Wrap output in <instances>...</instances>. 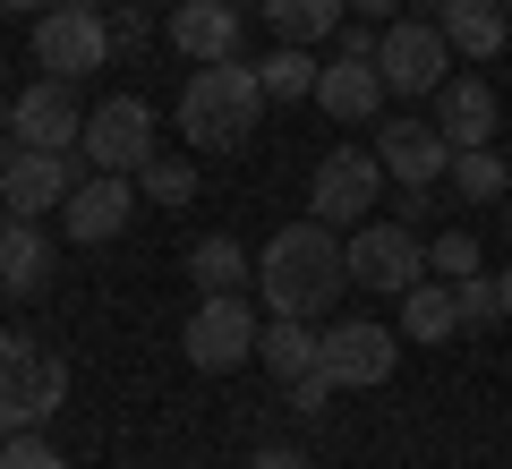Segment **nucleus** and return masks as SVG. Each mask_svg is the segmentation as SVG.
Instances as JSON below:
<instances>
[{"label": "nucleus", "mask_w": 512, "mask_h": 469, "mask_svg": "<svg viewBox=\"0 0 512 469\" xmlns=\"http://www.w3.org/2000/svg\"><path fill=\"white\" fill-rule=\"evenodd\" d=\"M256 290H265V316H308V325H316V316L350 290V248H342V231L316 222V214L282 222V231L265 239V256H256Z\"/></svg>", "instance_id": "obj_1"}, {"label": "nucleus", "mask_w": 512, "mask_h": 469, "mask_svg": "<svg viewBox=\"0 0 512 469\" xmlns=\"http://www.w3.org/2000/svg\"><path fill=\"white\" fill-rule=\"evenodd\" d=\"M256 111H265V86H256V60H205L180 86V137L197 154H239L256 137Z\"/></svg>", "instance_id": "obj_2"}, {"label": "nucleus", "mask_w": 512, "mask_h": 469, "mask_svg": "<svg viewBox=\"0 0 512 469\" xmlns=\"http://www.w3.org/2000/svg\"><path fill=\"white\" fill-rule=\"evenodd\" d=\"M256 333H265V316L248 307V290H197V307L180 325V350L197 376H231V367L256 359Z\"/></svg>", "instance_id": "obj_3"}, {"label": "nucleus", "mask_w": 512, "mask_h": 469, "mask_svg": "<svg viewBox=\"0 0 512 469\" xmlns=\"http://www.w3.org/2000/svg\"><path fill=\"white\" fill-rule=\"evenodd\" d=\"M69 401V367L26 333H0V435H35Z\"/></svg>", "instance_id": "obj_4"}, {"label": "nucleus", "mask_w": 512, "mask_h": 469, "mask_svg": "<svg viewBox=\"0 0 512 469\" xmlns=\"http://www.w3.org/2000/svg\"><path fill=\"white\" fill-rule=\"evenodd\" d=\"M376 35L384 26H367V18H350L342 26V52L316 69V111L325 120H342V128H367L384 111V69H376Z\"/></svg>", "instance_id": "obj_5"}, {"label": "nucleus", "mask_w": 512, "mask_h": 469, "mask_svg": "<svg viewBox=\"0 0 512 469\" xmlns=\"http://www.w3.org/2000/svg\"><path fill=\"white\" fill-rule=\"evenodd\" d=\"M376 69H384V94L436 103V86L453 77V43H444L436 18H393V26L376 35Z\"/></svg>", "instance_id": "obj_6"}, {"label": "nucleus", "mask_w": 512, "mask_h": 469, "mask_svg": "<svg viewBox=\"0 0 512 469\" xmlns=\"http://www.w3.org/2000/svg\"><path fill=\"white\" fill-rule=\"evenodd\" d=\"M342 248H350V282L376 290V299H402V290L427 273L419 231H410V222H393V214H367L359 231H342Z\"/></svg>", "instance_id": "obj_7"}, {"label": "nucleus", "mask_w": 512, "mask_h": 469, "mask_svg": "<svg viewBox=\"0 0 512 469\" xmlns=\"http://www.w3.org/2000/svg\"><path fill=\"white\" fill-rule=\"evenodd\" d=\"M376 205H384V163H376V145H333L325 163H316V180H308V214L333 222V231H359Z\"/></svg>", "instance_id": "obj_8"}, {"label": "nucleus", "mask_w": 512, "mask_h": 469, "mask_svg": "<svg viewBox=\"0 0 512 469\" xmlns=\"http://www.w3.org/2000/svg\"><path fill=\"white\" fill-rule=\"evenodd\" d=\"M77 154H86V171H120V180H137V171L154 163V103H137V94H103V103L86 111Z\"/></svg>", "instance_id": "obj_9"}, {"label": "nucleus", "mask_w": 512, "mask_h": 469, "mask_svg": "<svg viewBox=\"0 0 512 469\" xmlns=\"http://www.w3.org/2000/svg\"><path fill=\"white\" fill-rule=\"evenodd\" d=\"M393 367H402V333L393 325H376V316L325 325V376L342 393H376V384H393Z\"/></svg>", "instance_id": "obj_10"}, {"label": "nucleus", "mask_w": 512, "mask_h": 469, "mask_svg": "<svg viewBox=\"0 0 512 469\" xmlns=\"http://www.w3.org/2000/svg\"><path fill=\"white\" fill-rule=\"evenodd\" d=\"M35 60H43V77H86V69H103L111 60V9H43L35 18Z\"/></svg>", "instance_id": "obj_11"}, {"label": "nucleus", "mask_w": 512, "mask_h": 469, "mask_svg": "<svg viewBox=\"0 0 512 469\" xmlns=\"http://www.w3.org/2000/svg\"><path fill=\"white\" fill-rule=\"evenodd\" d=\"M77 188V154H43V145H9L0 154V205L26 222H43L52 205H69Z\"/></svg>", "instance_id": "obj_12"}, {"label": "nucleus", "mask_w": 512, "mask_h": 469, "mask_svg": "<svg viewBox=\"0 0 512 469\" xmlns=\"http://www.w3.org/2000/svg\"><path fill=\"white\" fill-rule=\"evenodd\" d=\"M376 163H384V180H402V188H436V180H453V137H444L436 120H376Z\"/></svg>", "instance_id": "obj_13"}, {"label": "nucleus", "mask_w": 512, "mask_h": 469, "mask_svg": "<svg viewBox=\"0 0 512 469\" xmlns=\"http://www.w3.org/2000/svg\"><path fill=\"white\" fill-rule=\"evenodd\" d=\"M9 137H18V145H43V154H77V137H86V111H77L69 77H35V86L9 103Z\"/></svg>", "instance_id": "obj_14"}, {"label": "nucleus", "mask_w": 512, "mask_h": 469, "mask_svg": "<svg viewBox=\"0 0 512 469\" xmlns=\"http://www.w3.org/2000/svg\"><path fill=\"white\" fill-rule=\"evenodd\" d=\"M128 222H137V180H120V171H86V180L69 188V205H60V231H69L77 248H103Z\"/></svg>", "instance_id": "obj_15"}, {"label": "nucleus", "mask_w": 512, "mask_h": 469, "mask_svg": "<svg viewBox=\"0 0 512 469\" xmlns=\"http://www.w3.org/2000/svg\"><path fill=\"white\" fill-rule=\"evenodd\" d=\"M171 52H188L205 69V60H239V43H248V0H171Z\"/></svg>", "instance_id": "obj_16"}, {"label": "nucleus", "mask_w": 512, "mask_h": 469, "mask_svg": "<svg viewBox=\"0 0 512 469\" xmlns=\"http://www.w3.org/2000/svg\"><path fill=\"white\" fill-rule=\"evenodd\" d=\"M427 18L444 26L453 60H495V52L512 43V9H504V0H436Z\"/></svg>", "instance_id": "obj_17"}, {"label": "nucleus", "mask_w": 512, "mask_h": 469, "mask_svg": "<svg viewBox=\"0 0 512 469\" xmlns=\"http://www.w3.org/2000/svg\"><path fill=\"white\" fill-rule=\"evenodd\" d=\"M436 128L453 137V154H461V145H495V86L470 77V69H453L436 86Z\"/></svg>", "instance_id": "obj_18"}, {"label": "nucleus", "mask_w": 512, "mask_h": 469, "mask_svg": "<svg viewBox=\"0 0 512 469\" xmlns=\"http://www.w3.org/2000/svg\"><path fill=\"white\" fill-rule=\"evenodd\" d=\"M43 282H52V239H43V222L9 214V231H0V290L9 299H35Z\"/></svg>", "instance_id": "obj_19"}, {"label": "nucleus", "mask_w": 512, "mask_h": 469, "mask_svg": "<svg viewBox=\"0 0 512 469\" xmlns=\"http://www.w3.org/2000/svg\"><path fill=\"white\" fill-rule=\"evenodd\" d=\"M256 18L274 26V43H325V35H342L350 26V0H256Z\"/></svg>", "instance_id": "obj_20"}, {"label": "nucleus", "mask_w": 512, "mask_h": 469, "mask_svg": "<svg viewBox=\"0 0 512 469\" xmlns=\"http://www.w3.org/2000/svg\"><path fill=\"white\" fill-rule=\"evenodd\" d=\"M256 359L291 384V376H308V367H325V333H316L308 316H265V333H256Z\"/></svg>", "instance_id": "obj_21"}, {"label": "nucleus", "mask_w": 512, "mask_h": 469, "mask_svg": "<svg viewBox=\"0 0 512 469\" xmlns=\"http://www.w3.org/2000/svg\"><path fill=\"white\" fill-rule=\"evenodd\" d=\"M461 333V307H453V282H436V273H427V282H410L402 290V342H453Z\"/></svg>", "instance_id": "obj_22"}, {"label": "nucleus", "mask_w": 512, "mask_h": 469, "mask_svg": "<svg viewBox=\"0 0 512 469\" xmlns=\"http://www.w3.org/2000/svg\"><path fill=\"white\" fill-rule=\"evenodd\" d=\"M188 282H197V290H248L256 282V256L239 248L231 231H205L197 248H188Z\"/></svg>", "instance_id": "obj_23"}, {"label": "nucleus", "mask_w": 512, "mask_h": 469, "mask_svg": "<svg viewBox=\"0 0 512 469\" xmlns=\"http://www.w3.org/2000/svg\"><path fill=\"white\" fill-rule=\"evenodd\" d=\"M316 69L325 60L308 43H274V52L256 60V86H265V103H316Z\"/></svg>", "instance_id": "obj_24"}, {"label": "nucleus", "mask_w": 512, "mask_h": 469, "mask_svg": "<svg viewBox=\"0 0 512 469\" xmlns=\"http://www.w3.org/2000/svg\"><path fill=\"white\" fill-rule=\"evenodd\" d=\"M453 188L470 205H495L512 188V154H495V145H461V154H453Z\"/></svg>", "instance_id": "obj_25"}, {"label": "nucleus", "mask_w": 512, "mask_h": 469, "mask_svg": "<svg viewBox=\"0 0 512 469\" xmlns=\"http://www.w3.org/2000/svg\"><path fill=\"white\" fill-rule=\"evenodd\" d=\"M137 197L146 205H188L197 197V163H188V154H154V163L137 171Z\"/></svg>", "instance_id": "obj_26"}, {"label": "nucleus", "mask_w": 512, "mask_h": 469, "mask_svg": "<svg viewBox=\"0 0 512 469\" xmlns=\"http://www.w3.org/2000/svg\"><path fill=\"white\" fill-rule=\"evenodd\" d=\"M453 307H461V333H478V325L504 316V290H495L487 273H461V282H453Z\"/></svg>", "instance_id": "obj_27"}, {"label": "nucleus", "mask_w": 512, "mask_h": 469, "mask_svg": "<svg viewBox=\"0 0 512 469\" xmlns=\"http://www.w3.org/2000/svg\"><path fill=\"white\" fill-rule=\"evenodd\" d=\"M427 273H436V282L478 273V239H470V231H436V239H427Z\"/></svg>", "instance_id": "obj_28"}, {"label": "nucleus", "mask_w": 512, "mask_h": 469, "mask_svg": "<svg viewBox=\"0 0 512 469\" xmlns=\"http://www.w3.org/2000/svg\"><path fill=\"white\" fill-rule=\"evenodd\" d=\"M0 469H69V461H60V452L43 444V427H35V435H0Z\"/></svg>", "instance_id": "obj_29"}, {"label": "nucleus", "mask_w": 512, "mask_h": 469, "mask_svg": "<svg viewBox=\"0 0 512 469\" xmlns=\"http://www.w3.org/2000/svg\"><path fill=\"white\" fill-rule=\"evenodd\" d=\"M146 43H154V18L137 0H111V52H146Z\"/></svg>", "instance_id": "obj_30"}, {"label": "nucleus", "mask_w": 512, "mask_h": 469, "mask_svg": "<svg viewBox=\"0 0 512 469\" xmlns=\"http://www.w3.org/2000/svg\"><path fill=\"white\" fill-rule=\"evenodd\" d=\"M282 393H291V410H299V418H325V401L342 393V384H333L325 367H308V376H291V384H282Z\"/></svg>", "instance_id": "obj_31"}, {"label": "nucleus", "mask_w": 512, "mask_h": 469, "mask_svg": "<svg viewBox=\"0 0 512 469\" xmlns=\"http://www.w3.org/2000/svg\"><path fill=\"white\" fill-rule=\"evenodd\" d=\"M248 469H316V461H308V452H291V444H265Z\"/></svg>", "instance_id": "obj_32"}, {"label": "nucleus", "mask_w": 512, "mask_h": 469, "mask_svg": "<svg viewBox=\"0 0 512 469\" xmlns=\"http://www.w3.org/2000/svg\"><path fill=\"white\" fill-rule=\"evenodd\" d=\"M393 222H410V231H419V222H427V188H402V197H393Z\"/></svg>", "instance_id": "obj_33"}, {"label": "nucleus", "mask_w": 512, "mask_h": 469, "mask_svg": "<svg viewBox=\"0 0 512 469\" xmlns=\"http://www.w3.org/2000/svg\"><path fill=\"white\" fill-rule=\"evenodd\" d=\"M350 18H367V26H393V18H402V0H350Z\"/></svg>", "instance_id": "obj_34"}, {"label": "nucleus", "mask_w": 512, "mask_h": 469, "mask_svg": "<svg viewBox=\"0 0 512 469\" xmlns=\"http://www.w3.org/2000/svg\"><path fill=\"white\" fill-rule=\"evenodd\" d=\"M52 0H0V18H43Z\"/></svg>", "instance_id": "obj_35"}, {"label": "nucleus", "mask_w": 512, "mask_h": 469, "mask_svg": "<svg viewBox=\"0 0 512 469\" xmlns=\"http://www.w3.org/2000/svg\"><path fill=\"white\" fill-rule=\"evenodd\" d=\"M495 290H504V316H512V265H504V273H495Z\"/></svg>", "instance_id": "obj_36"}, {"label": "nucleus", "mask_w": 512, "mask_h": 469, "mask_svg": "<svg viewBox=\"0 0 512 469\" xmlns=\"http://www.w3.org/2000/svg\"><path fill=\"white\" fill-rule=\"evenodd\" d=\"M52 9H111V0H52Z\"/></svg>", "instance_id": "obj_37"}, {"label": "nucleus", "mask_w": 512, "mask_h": 469, "mask_svg": "<svg viewBox=\"0 0 512 469\" xmlns=\"http://www.w3.org/2000/svg\"><path fill=\"white\" fill-rule=\"evenodd\" d=\"M0 137H9V103H0Z\"/></svg>", "instance_id": "obj_38"}, {"label": "nucleus", "mask_w": 512, "mask_h": 469, "mask_svg": "<svg viewBox=\"0 0 512 469\" xmlns=\"http://www.w3.org/2000/svg\"><path fill=\"white\" fill-rule=\"evenodd\" d=\"M504 239H512V205H504Z\"/></svg>", "instance_id": "obj_39"}, {"label": "nucleus", "mask_w": 512, "mask_h": 469, "mask_svg": "<svg viewBox=\"0 0 512 469\" xmlns=\"http://www.w3.org/2000/svg\"><path fill=\"white\" fill-rule=\"evenodd\" d=\"M0 231H9V205H0Z\"/></svg>", "instance_id": "obj_40"}, {"label": "nucleus", "mask_w": 512, "mask_h": 469, "mask_svg": "<svg viewBox=\"0 0 512 469\" xmlns=\"http://www.w3.org/2000/svg\"><path fill=\"white\" fill-rule=\"evenodd\" d=\"M0 299H9V290H0Z\"/></svg>", "instance_id": "obj_41"}, {"label": "nucleus", "mask_w": 512, "mask_h": 469, "mask_svg": "<svg viewBox=\"0 0 512 469\" xmlns=\"http://www.w3.org/2000/svg\"><path fill=\"white\" fill-rule=\"evenodd\" d=\"M504 9H512V0H504Z\"/></svg>", "instance_id": "obj_42"}]
</instances>
